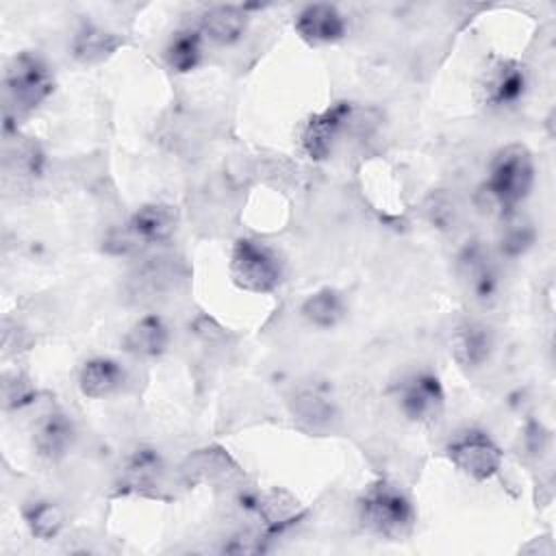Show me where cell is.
I'll return each mask as SVG.
<instances>
[{
  "mask_svg": "<svg viewBox=\"0 0 556 556\" xmlns=\"http://www.w3.org/2000/svg\"><path fill=\"white\" fill-rule=\"evenodd\" d=\"M380 124L376 109L356 106L348 100H339L319 113H313L300 128L302 152L311 161H326L341 137H365Z\"/></svg>",
  "mask_w": 556,
  "mask_h": 556,
  "instance_id": "obj_1",
  "label": "cell"
},
{
  "mask_svg": "<svg viewBox=\"0 0 556 556\" xmlns=\"http://www.w3.org/2000/svg\"><path fill=\"white\" fill-rule=\"evenodd\" d=\"M363 528L387 541H402L415 528V506L410 497L389 480H376L365 486L356 500Z\"/></svg>",
  "mask_w": 556,
  "mask_h": 556,
  "instance_id": "obj_2",
  "label": "cell"
},
{
  "mask_svg": "<svg viewBox=\"0 0 556 556\" xmlns=\"http://www.w3.org/2000/svg\"><path fill=\"white\" fill-rule=\"evenodd\" d=\"M4 132L9 135L20 115L41 106L54 91L50 65L35 52L15 54L4 70Z\"/></svg>",
  "mask_w": 556,
  "mask_h": 556,
  "instance_id": "obj_3",
  "label": "cell"
},
{
  "mask_svg": "<svg viewBox=\"0 0 556 556\" xmlns=\"http://www.w3.org/2000/svg\"><path fill=\"white\" fill-rule=\"evenodd\" d=\"M534 178L536 167L532 152L523 143H508L491 159L484 180V195L500 211V215L517 211L530 195Z\"/></svg>",
  "mask_w": 556,
  "mask_h": 556,
  "instance_id": "obj_4",
  "label": "cell"
},
{
  "mask_svg": "<svg viewBox=\"0 0 556 556\" xmlns=\"http://www.w3.org/2000/svg\"><path fill=\"white\" fill-rule=\"evenodd\" d=\"M230 276L243 291L271 293L282 280V261L263 241L243 237L232 245Z\"/></svg>",
  "mask_w": 556,
  "mask_h": 556,
  "instance_id": "obj_5",
  "label": "cell"
},
{
  "mask_svg": "<svg viewBox=\"0 0 556 556\" xmlns=\"http://www.w3.org/2000/svg\"><path fill=\"white\" fill-rule=\"evenodd\" d=\"M395 402L408 421L434 424L445 410V389L434 371L417 369L397 382Z\"/></svg>",
  "mask_w": 556,
  "mask_h": 556,
  "instance_id": "obj_6",
  "label": "cell"
},
{
  "mask_svg": "<svg viewBox=\"0 0 556 556\" xmlns=\"http://www.w3.org/2000/svg\"><path fill=\"white\" fill-rule=\"evenodd\" d=\"M445 454L456 469H460L476 482H486L497 476L504 460L500 445L484 430L478 428L456 434L447 443Z\"/></svg>",
  "mask_w": 556,
  "mask_h": 556,
  "instance_id": "obj_7",
  "label": "cell"
},
{
  "mask_svg": "<svg viewBox=\"0 0 556 556\" xmlns=\"http://www.w3.org/2000/svg\"><path fill=\"white\" fill-rule=\"evenodd\" d=\"M526 91H528V70L515 59L491 61L478 83L480 102L493 111H504L519 104Z\"/></svg>",
  "mask_w": 556,
  "mask_h": 556,
  "instance_id": "obj_8",
  "label": "cell"
},
{
  "mask_svg": "<svg viewBox=\"0 0 556 556\" xmlns=\"http://www.w3.org/2000/svg\"><path fill=\"white\" fill-rule=\"evenodd\" d=\"M458 274L465 280L471 298L489 304L500 293V271L491 258V254L482 248L480 241H467L456 258Z\"/></svg>",
  "mask_w": 556,
  "mask_h": 556,
  "instance_id": "obj_9",
  "label": "cell"
},
{
  "mask_svg": "<svg viewBox=\"0 0 556 556\" xmlns=\"http://www.w3.org/2000/svg\"><path fill=\"white\" fill-rule=\"evenodd\" d=\"M293 26L298 35L313 46L337 43L348 33V22L343 13L328 2H313L302 7L295 15Z\"/></svg>",
  "mask_w": 556,
  "mask_h": 556,
  "instance_id": "obj_10",
  "label": "cell"
},
{
  "mask_svg": "<svg viewBox=\"0 0 556 556\" xmlns=\"http://www.w3.org/2000/svg\"><path fill=\"white\" fill-rule=\"evenodd\" d=\"M76 441L74 421L59 408L43 413L33 428V447L39 458L56 463L67 456Z\"/></svg>",
  "mask_w": 556,
  "mask_h": 556,
  "instance_id": "obj_11",
  "label": "cell"
},
{
  "mask_svg": "<svg viewBox=\"0 0 556 556\" xmlns=\"http://www.w3.org/2000/svg\"><path fill=\"white\" fill-rule=\"evenodd\" d=\"M452 358L463 369H480L493 354V332L480 321H463L450 339Z\"/></svg>",
  "mask_w": 556,
  "mask_h": 556,
  "instance_id": "obj_12",
  "label": "cell"
},
{
  "mask_svg": "<svg viewBox=\"0 0 556 556\" xmlns=\"http://www.w3.org/2000/svg\"><path fill=\"white\" fill-rule=\"evenodd\" d=\"M248 24H250V15L243 7L215 4L200 15L195 28L202 33L204 41H211L217 46H232L245 35Z\"/></svg>",
  "mask_w": 556,
  "mask_h": 556,
  "instance_id": "obj_13",
  "label": "cell"
},
{
  "mask_svg": "<svg viewBox=\"0 0 556 556\" xmlns=\"http://www.w3.org/2000/svg\"><path fill=\"white\" fill-rule=\"evenodd\" d=\"M130 232L139 239V243L146 245H156L165 243L174 237L178 228V213L172 204L163 202H148L139 206L126 222Z\"/></svg>",
  "mask_w": 556,
  "mask_h": 556,
  "instance_id": "obj_14",
  "label": "cell"
},
{
  "mask_svg": "<svg viewBox=\"0 0 556 556\" xmlns=\"http://www.w3.org/2000/svg\"><path fill=\"white\" fill-rule=\"evenodd\" d=\"M172 332L165 319L156 313H148L139 317L122 337L124 352L137 358H156L169 345Z\"/></svg>",
  "mask_w": 556,
  "mask_h": 556,
  "instance_id": "obj_15",
  "label": "cell"
},
{
  "mask_svg": "<svg viewBox=\"0 0 556 556\" xmlns=\"http://www.w3.org/2000/svg\"><path fill=\"white\" fill-rule=\"evenodd\" d=\"M182 478L189 484L198 482H232L241 476L237 463L222 447H204L187 456L180 467Z\"/></svg>",
  "mask_w": 556,
  "mask_h": 556,
  "instance_id": "obj_16",
  "label": "cell"
},
{
  "mask_svg": "<svg viewBox=\"0 0 556 556\" xmlns=\"http://www.w3.org/2000/svg\"><path fill=\"white\" fill-rule=\"evenodd\" d=\"M293 417L311 430H328L337 419V404L319 384L300 387L291 397Z\"/></svg>",
  "mask_w": 556,
  "mask_h": 556,
  "instance_id": "obj_17",
  "label": "cell"
},
{
  "mask_svg": "<svg viewBox=\"0 0 556 556\" xmlns=\"http://www.w3.org/2000/svg\"><path fill=\"white\" fill-rule=\"evenodd\" d=\"M124 380V367L109 356H93L78 371V389L85 397L91 400H102L115 393L117 389H122Z\"/></svg>",
  "mask_w": 556,
  "mask_h": 556,
  "instance_id": "obj_18",
  "label": "cell"
},
{
  "mask_svg": "<svg viewBox=\"0 0 556 556\" xmlns=\"http://www.w3.org/2000/svg\"><path fill=\"white\" fill-rule=\"evenodd\" d=\"M119 46H122V39L115 33L98 24H83L72 37L70 52L78 63L96 65L106 61Z\"/></svg>",
  "mask_w": 556,
  "mask_h": 556,
  "instance_id": "obj_19",
  "label": "cell"
},
{
  "mask_svg": "<svg viewBox=\"0 0 556 556\" xmlns=\"http://www.w3.org/2000/svg\"><path fill=\"white\" fill-rule=\"evenodd\" d=\"M300 313L311 326L328 330L343 321V317L348 313V304H345V298L341 291H337L332 287H321L304 298Z\"/></svg>",
  "mask_w": 556,
  "mask_h": 556,
  "instance_id": "obj_20",
  "label": "cell"
},
{
  "mask_svg": "<svg viewBox=\"0 0 556 556\" xmlns=\"http://www.w3.org/2000/svg\"><path fill=\"white\" fill-rule=\"evenodd\" d=\"M536 243V228L532 219L523 213L510 211L502 215V224L497 228V252L506 258H519Z\"/></svg>",
  "mask_w": 556,
  "mask_h": 556,
  "instance_id": "obj_21",
  "label": "cell"
},
{
  "mask_svg": "<svg viewBox=\"0 0 556 556\" xmlns=\"http://www.w3.org/2000/svg\"><path fill=\"white\" fill-rule=\"evenodd\" d=\"M163 56H165V63L172 72H176V74L193 72L204 59V37H202V33L195 26L176 30L169 37Z\"/></svg>",
  "mask_w": 556,
  "mask_h": 556,
  "instance_id": "obj_22",
  "label": "cell"
},
{
  "mask_svg": "<svg viewBox=\"0 0 556 556\" xmlns=\"http://www.w3.org/2000/svg\"><path fill=\"white\" fill-rule=\"evenodd\" d=\"M163 476V458L154 447L141 445L126 458L122 484L130 491H146L159 486Z\"/></svg>",
  "mask_w": 556,
  "mask_h": 556,
  "instance_id": "obj_23",
  "label": "cell"
},
{
  "mask_svg": "<svg viewBox=\"0 0 556 556\" xmlns=\"http://www.w3.org/2000/svg\"><path fill=\"white\" fill-rule=\"evenodd\" d=\"M46 163L43 150L39 143L30 137H22L15 132V137L7 139L4 146V167L20 176V178H35L41 174Z\"/></svg>",
  "mask_w": 556,
  "mask_h": 556,
  "instance_id": "obj_24",
  "label": "cell"
},
{
  "mask_svg": "<svg viewBox=\"0 0 556 556\" xmlns=\"http://www.w3.org/2000/svg\"><path fill=\"white\" fill-rule=\"evenodd\" d=\"M22 515L28 532L41 541H50L59 536L67 521L65 510L52 500H35L24 506Z\"/></svg>",
  "mask_w": 556,
  "mask_h": 556,
  "instance_id": "obj_25",
  "label": "cell"
},
{
  "mask_svg": "<svg viewBox=\"0 0 556 556\" xmlns=\"http://www.w3.org/2000/svg\"><path fill=\"white\" fill-rule=\"evenodd\" d=\"M33 397H35V391L26 380H22L17 376L13 380L7 378V382H4V404H7V408H22V406L30 404Z\"/></svg>",
  "mask_w": 556,
  "mask_h": 556,
  "instance_id": "obj_26",
  "label": "cell"
}]
</instances>
